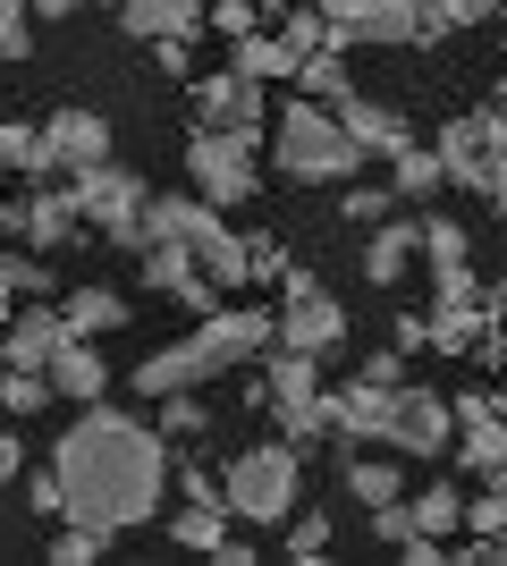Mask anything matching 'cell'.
<instances>
[{
  "instance_id": "6da1fadb",
  "label": "cell",
  "mask_w": 507,
  "mask_h": 566,
  "mask_svg": "<svg viewBox=\"0 0 507 566\" xmlns=\"http://www.w3.org/2000/svg\"><path fill=\"white\" fill-rule=\"evenodd\" d=\"M51 473L68 491V524H94L119 542L127 524H152L161 516V491H169V440L161 423L127 415V406H85L60 449H51Z\"/></svg>"
},
{
  "instance_id": "7a4b0ae2",
  "label": "cell",
  "mask_w": 507,
  "mask_h": 566,
  "mask_svg": "<svg viewBox=\"0 0 507 566\" xmlns=\"http://www.w3.org/2000/svg\"><path fill=\"white\" fill-rule=\"evenodd\" d=\"M271 169H279L288 187H347L363 169V144L347 136L338 111H321V102L296 94L288 111L271 118Z\"/></svg>"
},
{
  "instance_id": "3957f363",
  "label": "cell",
  "mask_w": 507,
  "mask_h": 566,
  "mask_svg": "<svg viewBox=\"0 0 507 566\" xmlns=\"http://www.w3.org/2000/svg\"><path fill=\"white\" fill-rule=\"evenodd\" d=\"M296 482H305V457L296 440H254L220 465V499L237 524H288L296 516Z\"/></svg>"
},
{
  "instance_id": "277c9868",
  "label": "cell",
  "mask_w": 507,
  "mask_h": 566,
  "mask_svg": "<svg viewBox=\"0 0 507 566\" xmlns=\"http://www.w3.org/2000/svg\"><path fill=\"white\" fill-rule=\"evenodd\" d=\"M68 195H76V212L94 220L119 254H145V245H152V187L136 178V169H119V161L68 169Z\"/></svg>"
},
{
  "instance_id": "5b68a950",
  "label": "cell",
  "mask_w": 507,
  "mask_h": 566,
  "mask_svg": "<svg viewBox=\"0 0 507 566\" xmlns=\"http://www.w3.org/2000/svg\"><path fill=\"white\" fill-rule=\"evenodd\" d=\"M187 187L220 212H237L245 195H263V136H229V127H194L187 136Z\"/></svg>"
},
{
  "instance_id": "8992f818",
  "label": "cell",
  "mask_w": 507,
  "mask_h": 566,
  "mask_svg": "<svg viewBox=\"0 0 507 566\" xmlns=\"http://www.w3.org/2000/svg\"><path fill=\"white\" fill-rule=\"evenodd\" d=\"M279 347H305V355H338L347 347V313H338V296L314 280V271H296L279 280Z\"/></svg>"
},
{
  "instance_id": "52a82bcc",
  "label": "cell",
  "mask_w": 507,
  "mask_h": 566,
  "mask_svg": "<svg viewBox=\"0 0 507 566\" xmlns=\"http://www.w3.org/2000/svg\"><path fill=\"white\" fill-rule=\"evenodd\" d=\"M0 229L18 237V245H34V254H60V245L85 229V212H76L68 178H43V187H25L18 203H0Z\"/></svg>"
},
{
  "instance_id": "ba28073f",
  "label": "cell",
  "mask_w": 507,
  "mask_h": 566,
  "mask_svg": "<svg viewBox=\"0 0 507 566\" xmlns=\"http://www.w3.org/2000/svg\"><path fill=\"white\" fill-rule=\"evenodd\" d=\"M381 449L398 457H448L457 449V406L440 398V389H398V406H389V431H381Z\"/></svg>"
},
{
  "instance_id": "9c48e42d",
  "label": "cell",
  "mask_w": 507,
  "mask_h": 566,
  "mask_svg": "<svg viewBox=\"0 0 507 566\" xmlns=\"http://www.w3.org/2000/svg\"><path fill=\"white\" fill-rule=\"evenodd\" d=\"M448 406H457V465L474 482H507V415L490 406V389H465Z\"/></svg>"
},
{
  "instance_id": "30bf717a",
  "label": "cell",
  "mask_w": 507,
  "mask_h": 566,
  "mask_svg": "<svg viewBox=\"0 0 507 566\" xmlns=\"http://www.w3.org/2000/svg\"><path fill=\"white\" fill-rule=\"evenodd\" d=\"M194 127H229V136H263L271 111H263V76L245 69H220L194 85Z\"/></svg>"
},
{
  "instance_id": "8fae6325",
  "label": "cell",
  "mask_w": 507,
  "mask_h": 566,
  "mask_svg": "<svg viewBox=\"0 0 507 566\" xmlns=\"http://www.w3.org/2000/svg\"><path fill=\"white\" fill-rule=\"evenodd\" d=\"M136 262H145V287H152V296H169V305H194V313H212L220 296H229V287H220L212 271H203V262H194L187 245H178V237H161V245H145V254H136Z\"/></svg>"
},
{
  "instance_id": "7c38bea8",
  "label": "cell",
  "mask_w": 507,
  "mask_h": 566,
  "mask_svg": "<svg viewBox=\"0 0 507 566\" xmlns=\"http://www.w3.org/2000/svg\"><path fill=\"white\" fill-rule=\"evenodd\" d=\"M398 389H406V380H398ZM398 389H381V380H363V373L347 380V389H330V440L338 449H381Z\"/></svg>"
},
{
  "instance_id": "4fadbf2b",
  "label": "cell",
  "mask_w": 507,
  "mask_h": 566,
  "mask_svg": "<svg viewBox=\"0 0 507 566\" xmlns=\"http://www.w3.org/2000/svg\"><path fill=\"white\" fill-rule=\"evenodd\" d=\"M220 373H229V364H220V355L203 347V331H194V338H178V347L145 355V364H136V389H145V398H169V389H203V380H220Z\"/></svg>"
},
{
  "instance_id": "5bb4252c",
  "label": "cell",
  "mask_w": 507,
  "mask_h": 566,
  "mask_svg": "<svg viewBox=\"0 0 507 566\" xmlns=\"http://www.w3.org/2000/svg\"><path fill=\"white\" fill-rule=\"evenodd\" d=\"M119 25L136 43H194L212 25V9L203 0H119Z\"/></svg>"
},
{
  "instance_id": "9a60e30c",
  "label": "cell",
  "mask_w": 507,
  "mask_h": 566,
  "mask_svg": "<svg viewBox=\"0 0 507 566\" xmlns=\"http://www.w3.org/2000/svg\"><path fill=\"white\" fill-rule=\"evenodd\" d=\"M68 313H43V305H25L9 331H0V364H25V373H51V355L68 347Z\"/></svg>"
},
{
  "instance_id": "2e32d148",
  "label": "cell",
  "mask_w": 507,
  "mask_h": 566,
  "mask_svg": "<svg viewBox=\"0 0 507 566\" xmlns=\"http://www.w3.org/2000/svg\"><path fill=\"white\" fill-rule=\"evenodd\" d=\"M338 118H347V136L363 144V161H372V153H381V161H398V153L414 144V118L389 111V102H372V94H347V102H338Z\"/></svg>"
},
{
  "instance_id": "e0dca14e",
  "label": "cell",
  "mask_w": 507,
  "mask_h": 566,
  "mask_svg": "<svg viewBox=\"0 0 507 566\" xmlns=\"http://www.w3.org/2000/svg\"><path fill=\"white\" fill-rule=\"evenodd\" d=\"M43 127H51V153H60V178H68V169H102V161H110V118H94V111H51Z\"/></svg>"
},
{
  "instance_id": "ac0fdd59",
  "label": "cell",
  "mask_w": 507,
  "mask_h": 566,
  "mask_svg": "<svg viewBox=\"0 0 507 566\" xmlns=\"http://www.w3.org/2000/svg\"><path fill=\"white\" fill-rule=\"evenodd\" d=\"M432 153H440V169H448V187H474V195H490V161H483V111H474V118H448Z\"/></svg>"
},
{
  "instance_id": "d6986e66",
  "label": "cell",
  "mask_w": 507,
  "mask_h": 566,
  "mask_svg": "<svg viewBox=\"0 0 507 566\" xmlns=\"http://www.w3.org/2000/svg\"><path fill=\"white\" fill-rule=\"evenodd\" d=\"M414 254H423V220H398V212H389L381 229L363 237V280H372V287H389V280H398V271H406Z\"/></svg>"
},
{
  "instance_id": "ffe728a7",
  "label": "cell",
  "mask_w": 507,
  "mask_h": 566,
  "mask_svg": "<svg viewBox=\"0 0 507 566\" xmlns=\"http://www.w3.org/2000/svg\"><path fill=\"white\" fill-rule=\"evenodd\" d=\"M51 389H60V398H76V406H94L102 389H110V364H102L94 338H68V347L51 355Z\"/></svg>"
},
{
  "instance_id": "44dd1931",
  "label": "cell",
  "mask_w": 507,
  "mask_h": 566,
  "mask_svg": "<svg viewBox=\"0 0 507 566\" xmlns=\"http://www.w3.org/2000/svg\"><path fill=\"white\" fill-rule=\"evenodd\" d=\"M0 169H18V178H60L51 127H34V118H0Z\"/></svg>"
},
{
  "instance_id": "7402d4cb",
  "label": "cell",
  "mask_w": 507,
  "mask_h": 566,
  "mask_svg": "<svg viewBox=\"0 0 507 566\" xmlns=\"http://www.w3.org/2000/svg\"><path fill=\"white\" fill-rule=\"evenodd\" d=\"M60 313H68L76 338H110V331H127V322H136L119 287H68V296H60Z\"/></svg>"
},
{
  "instance_id": "603a6c76",
  "label": "cell",
  "mask_w": 507,
  "mask_h": 566,
  "mask_svg": "<svg viewBox=\"0 0 507 566\" xmlns=\"http://www.w3.org/2000/svg\"><path fill=\"white\" fill-rule=\"evenodd\" d=\"M296 94L321 102V111H338V102L356 94V76H347V51H305V60H296Z\"/></svg>"
},
{
  "instance_id": "cb8c5ba5",
  "label": "cell",
  "mask_w": 507,
  "mask_h": 566,
  "mask_svg": "<svg viewBox=\"0 0 507 566\" xmlns=\"http://www.w3.org/2000/svg\"><path fill=\"white\" fill-rule=\"evenodd\" d=\"M347 491L363 499V507H381V499H406V473H398V449H356L347 457Z\"/></svg>"
},
{
  "instance_id": "d4e9b609",
  "label": "cell",
  "mask_w": 507,
  "mask_h": 566,
  "mask_svg": "<svg viewBox=\"0 0 507 566\" xmlns=\"http://www.w3.org/2000/svg\"><path fill=\"white\" fill-rule=\"evenodd\" d=\"M389 187H398V203H432V195L448 187V169H440L432 144H406V153L389 161Z\"/></svg>"
},
{
  "instance_id": "484cf974",
  "label": "cell",
  "mask_w": 507,
  "mask_h": 566,
  "mask_svg": "<svg viewBox=\"0 0 507 566\" xmlns=\"http://www.w3.org/2000/svg\"><path fill=\"white\" fill-rule=\"evenodd\" d=\"M169 542H178V549H203V558H212V549L229 542V507H220V499H187V507L169 516Z\"/></svg>"
},
{
  "instance_id": "4316f807",
  "label": "cell",
  "mask_w": 507,
  "mask_h": 566,
  "mask_svg": "<svg viewBox=\"0 0 507 566\" xmlns=\"http://www.w3.org/2000/svg\"><path fill=\"white\" fill-rule=\"evenodd\" d=\"M296 60H305V51H288V34H263V25H254L229 69H245V76H263V85H271V76H296Z\"/></svg>"
},
{
  "instance_id": "83f0119b",
  "label": "cell",
  "mask_w": 507,
  "mask_h": 566,
  "mask_svg": "<svg viewBox=\"0 0 507 566\" xmlns=\"http://www.w3.org/2000/svg\"><path fill=\"white\" fill-rule=\"evenodd\" d=\"M490 331V305H440L432 313V347L440 355H474V338Z\"/></svg>"
},
{
  "instance_id": "f1b7e54d",
  "label": "cell",
  "mask_w": 507,
  "mask_h": 566,
  "mask_svg": "<svg viewBox=\"0 0 507 566\" xmlns=\"http://www.w3.org/2000/svg\"><path fill=\"white\" fill-rule=\"evenodd\" d=\"M372 43L423 51V0H372Z\"/></svg>"
},
{
  "instance_id": "f546056e",
  "label": "cell",
  "mask_w": 507,
  "mask_h": 566,
  "mask_svg": "<svg viewBox=\"0 0 507 566\" xmlns=\"http://www.w3.org/2000/svg\"><path fill=\"white\" fill-rule=\"evenodd\" d=\"M51 398H60V389H51V373H25V364H0V415H43Z\"/></svg>"
},
{
  "instance_id": "4dcf8cb0",
  "label": "cell",
  "mask_w": 507,
  "mask_h": 566,
  "mask_svg": "<svg viewBox=\"0 0 507 566\" xmlns=\"http://www.w3.org/2000/svg\"><path fill=\"white\" fill-rule=\"evenodd\" d=\"M423 262H474V237H465V220H448V212H432L423 220Z\"/></svg>"
},
{
  "instance_id": "1f68e13d",
  "label": "cell",
  "mask_w": 507,
  "mask_h": 566,
  "mask_svg": "<svg viewBox=\"0 0 507 566\" xmlns=\"http://www.w3.org/2000/svg\"><path fill=\"white\" fill-rule=\"evenodd\" d=\"M414 524H423V533H440V542H448V533H465V499L448 491V482H432V491L414 499Z\"/></svg>"
},
{
  "instance_id": "d6a6232c",
  "label": "cell",
  "mask_w": 507,
  "mask_h": 566,
  "mask_svg": "<svg viewBox=\"0 0 507 566\" xmlns=\"http://www.w3.org/2000/svg\"><path fill=\"white\" fill-rule=\"evenodd\" d=\"M152 406H161V440H203V423H212L194 389H169V398H152Z\"/></svg>"
},
{
  "instance_id": "836d02e7",
  "label": "cell",
  "mask_w": 507,
  "mask_h": 566,
  "mask_svg": "<svg viewBox=\"0 0 507 566\" xmlns=\"http://www.w3.org/2000/svg\"><path fill=\"white\" fill-rule=\"evenodd\" d=\"M0 287H18V296H51V262L34 254V245H25V254H0Z\"/></svg>"
},
{
  "instance_id": "e575fe53",
  "label": "cell",
  "mask_w": 507,
  "mask_h": 566,
  "mask_svg": "<svg viewBox=\"0 0 507 566\" xmlns=\"http://www.w3.org/2000/svg\"><path fill=\"white\" fill-rule=\"evenodd\" d=\"M338 212L356 220V229H381V220L398 212V187H347V195H338Z\"/></svg>"
},
{
  "instance_id": "d590c367",
  "label": "cell",
  "mask_w": 507,
  "mask_h": 566,
  "mask_svg": "<svg viewBox=\"0 0 507 566\" xmlns=\"http://www.w3.org/2000/svg\"><path fill=\"white\" fill-rule=\"evenodd\" d=\"M34 51V0H0V60Z\"/></svg>"
},
{
  "instance_id": "8d00e7d4",
  "label": "cell",
  "mask_w": 507,
  "mask_h": 566,
  "mask_svg": "<svg viewBox=\"0 0 507 566\" xmlns=\"http://www.w3.org/2000/svg\"><path fill=\"white\" fill-rule=\"evenodd\" d=\"M110 549V533H94V524H68V533H51V566H85Z\"/></svg>"
},
{
  "instance_id": "74e56055",
  "label": "cell",
  "mask_w": 507,
  "mask_h": 566,
  "mask_svg": "<svg viewBox=\"0 0 507 566\" xmlns=\"http://www.w3.org/2000/svg\"><path fill=\"white\" fill-rule=\"evenodd\" d=\"M483 161H490V195H499L507 187V102L483 111Z\"/></svg>"
},
{
  "instance_id": "f35d334b",
  "label": "cell",
  "mask_w": 507,
  "mask_h": 566,
  "mask_svg": "<svg viewBox=\"0 0 507 566\" xmlns=\"http://www.w3.org/2000/svg\"><path fill=\"white\" fill-rule=\"evenodd\" d=\"M245 271H254V280H288V245H279L271 229H254L245 237Z\"/></svg>"
},
{
  "instance_id": "ab89813d",
  "label": "cell",
  "mask_w": 507,
  "mask_h": 566,
  "mask_svg": "<svg viewBox=\"0 0 507 566\" xmlns=\"http://www.w3.org/2000/svg\"><path fill=\"white\" fill-rule=\"evenodd\" d=\"M279 34H288V51H321V34H330V25H321L314 0H288V25H279Z\"/></svg>"
},
{
  "instance_id": "60d3db41",
  "label": "cell",
  "mask_w": 507,
  "mask_h": 566,
  "mask_svg": "<svg viewBox=\"0 0 507 566\" xmlns=\"http://www.w3.org/2000/svg\"><path fill=\"white\" fill-rule=\"evenodd\" d=\"M321 549H330V516H321V507H305V524H288V558L305 566V558H321Z\"/></svg>"
},
{
  "instance_id": "b9f144b4",
  "label": "cell",
  "mask_w": 507,
  "mask_h": 566,
  "mask_svg": "<svg viewBox=\"0 0 507 566\" xmlns=\"http://www.w3.org/2000/svg\"><path fill=\"white\" fill-rule=\"evenodd\" d=\"M212 25L229 34V43H245V34L263 25V0H212Z\"/></svg>"
},
{
  "instance_id": "7bdbcfd3",
  "label": "cell",
  "mask_w": 507,
  "mask_h": 566,
  "mask_svg": "<svg viewBox=\"0 0 507 566\" xmlns=\"http://www.w3.org/2000/svg\"><path fill=\"white\" fill-rule=\"evenodd\" d=\"M25 507H34V516H68V491H60V473H25Z\"/></svg>"
},
{
  "instance_id": "ee69618b",
  "label": "cell",
  "mask_w": 507,
  "mask_h": 566,
  "mask_svg": "<svg viewBox=\"0 0 507 566\" xmlns=\"http://www.w3.org/2000/svg\"><path fill=\"white\" fill-rule=\"evenodd\" d=\"M178 491L187 499H220V465H203V457H178ZM229 507V499H220Z\"/></svg>"
},
{
  "instance_id": "f6af8a7d",
  "label": "cell",
  "mask_w": 507,
  "mask_h": 566,
  "mask_svg": "<svg viewBox=\"0 0 507 566\" xmlns=\"http://www.w3.org/2000/svg\"><path fill=\"white\" fill-rule=\"evenodd\" d=\"M363 380L398 389V380H406V347H381V355H363Z\"/></svg>"
},
{
  "instance_id": "bcb514c9",
  "label": "cell",
  "mask_w": 507,
  "mask_h": 566,
  "mask_svg": "<svg viewBox=\"0 0 507 566\" xmlns=\"http://www.w3.org/2000/svg\"><path fill=\"white\" fill-rule=\"evenodd\" d=\"M389 347H432V313H398V338H389Z\"/></svg>"
},
{
  "instance_id": "7dc6e473",
  "label": "cell",
  "mask_w": 507,
  "mask_h": 566,
  "mask_svg": "<svg viewBox=\"0 0 507 566\" xmlns=\"http://www.w3.org/2000/svg\"><path fill=\"white\" fill-rule=\"evenodd\" d=\"M0 482H25V440L18 431H0Z\"/></svg>"
},
{
  "instance_id": "c3c4849f",
  "label": "cell",
  "mask_w": 507,
  "mask_h": 566,
  "mask_svg": "<svg viewBox=\"0 0 507 566\" xmlns=\"http://www.w3.org/2000/svg\"><path fill=\"white\" fill-rule=\"evenodd\" d=\"M187 51L194 43H152V69H161V76H187Z\"/></svg>"
},
{
  "instance_id": "681fc988",
  "label": "cell",
  "mask_w": 507,
  "mask_h": 566,
  "mask_svg": "<svg viewBox=\"0 0 507 566\" xmlns=\"http://www.w3.org/2000/svg\"><path fill=\"white\" fill-rule=\"evenodd\" d=\"M483 305H490V322H507V280H490V287H483Z\"/></svg>"
},
{
  "instance_id": "f907efd6",
  "label": "cell",
  "mask_w": 507,
  "mask_h": 566,
  "mask_svg": "<svg viewBox=\"0 0 507 566\" xmlns=\"http://www.w3.org/2000/svg\"><path fill=\"white\" fill-rule=\"evenodd\" d=\"M68 9H85V0H34V18H68Z\"/></svg>"
},
{
  "instance_id": "816d5d0a",
  "label": "cell",
  "mask_w": 507,
  "mask_h": 566,
  "mask_svg": "<svg viewBox=\"0 0 507 566\" xmlns=\"http://www.w3.org/2000/svg\"><path fill=\"white\" fill-rule=\"evenodd\" d=\"M490 203H499V220H507V187H499V195H490Z\"/></svg>"
},
{
  "instance_id": "f5cc1de1",
  "label": "cell",
  "mask_w": 507,
  "mask_h": 566,
  "mask_svg": "<svg viewBox=\"0 0 507 566\" xmlns=\"http://www.w3.org/2000/svg\"><path fill=\"white\" fill-rule=\"evenodd\" d=\"M499 51H507V43H499Z\"/></svg>"
}]
</instances>
